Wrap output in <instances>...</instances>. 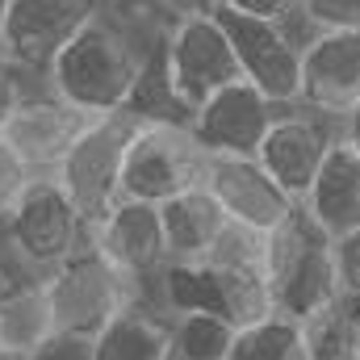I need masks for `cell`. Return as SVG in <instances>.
Masks as SVG:
<instances>
[{"instance_id":"1","label":"cell","mask_w":360,"mask_h":360,"mask_svg":"<svg viewBox=\"0 0 360 360\" xmlns=\"http://www.w3.org/2000/svg\"><path fill=\"white\" fill-rule=\"evenodd\" d=\"M155 38L160 34H151L147 25H139L134 17H126L105 0V8L80 30V38L59 55L46 84L92 117L117 113L126 109L130 92L139 84L143 59Z\"/></svg>"},{"instance_id":"2","label":"cell","mask_w":360,"mask_h":360,"mask_svg":"<svg viewBox=\"0 0 360 360\" xmlns=\"http://www.w3.org/2000/svg\"><path fill=\"white\" fill-rule=\"evenodd\" d=\"M264 276L276 314H289L297 323L327 314L344 297L335 239L306 214L302 201L264 239Z\"/></svg>"},{"instance_id":"3","label":"cell","mask_w":360,"mask_h":360,"mask_svg":"<svg viewBox=\"0 0 360 360\" xmlns=\"http://www.w3.org/2000/svg\"><path fill=\"white\" fill-rule=\"evenodd\" d=\"M214 17L222 21L231 46L239 55L243 80H252L281 109L302 105V55H306V42L314 38V30L302 21V13L293 21H269V17H252V13L218 4Z\"/></svg>"},{"instance_id":"4","label":"cell","mask_w":360,"mask_h":360,"mask_svg":"<svg viewBox=\"0 0 360 360\" xmlns=\"http://www.w3.org/2000/svg\"><path fill=\"white\" fill-rule=\"evenodd\" d=\"M46 297L55 314V331L68 335H101L122 310L143 302V289L126 281L96 248H80L72 260L46 272Z\"/></svg>"},{"instance_id":"5","label":"cell","mask_w":360,"mask_h":360,"mask_svg":"<svg viewBox=\"0 0 360 360\" xmlns=\"http://www.w3.org/2000/svg\"><path fill=\"white\" fill-rule=\"evenodd\" d=\"M205 151L197 147L188 126L168 122H134L122 164V201L168 205L172 197L201 184Z\"/></svg>"},{"instance_id":"6","label":"cell","mask_w":360,"mask_h":360,"mask_svg":"<svg viewBox=\"0 0 360 360\" xmlns=\"http://www.w3.org/2000/svg\"><path fill=\"white\" fill-rule=\"evenodd\" d=\"M130 134H134V117L126 109L96 117L89 130L80 134V143L72 147V155L63 160V168L55 172V180L63 184V193L84 214L89 235H92V226L105 222V214L122 201V164H126Z\"/></svg>"},{"instance_id":"7","label":"cell","mask_w":360,"mask_h":360,"mask_svg":"<svg viewBox=\"0 0 360 360\" xmlns=\"http://www.w3.org/2000/svg\"><path fill=\"white\" fill-rule=\"evenodd\" d=\"M17 252L42 272H55L63 260H72L80 248H89V222L76 210V201L63 193V184L55 176H38L25 197L13 205V214L4 218Z\"/></svg>"},{"instance_id":"8","label":"cell","mask_w":360,"mask_h":360,"mask_svg":"<svg viewBox=\"0 0 360 360\" xmlns=\"http://www.w3.org/2000/svg\"><path fill=\"white\" fill-rule=\"evenodd\" d=\"M101 8L105 0H13L0 46L30 80H46Z\"/></svg>"},{"instance_id":"9","label":"cell","mask_w":360,"mask_h":360,"mask_svg":"<svg viewBox=\"0 0 360 360\" xmlns=\"http://www.w3.org/2000/svg\"><path fill=\"white\" fill-rule=\"evenodd\" d=\"M92 122H96L92 113L76 109L51 84H42V89H30L17 101V109L8 113L0 134L8 139V147L21 155V164L34 176H55Z\"/></svg>"},{"instance_id":"10","label":"cell","mask_w":360,"mask_h":360,"mask_svg":"<svg viewBox=\"0 0 360 360\" xmlns=\"http://www.w3.org/2000/svg\"><path fill=\"white\" fill-rule=\"evenodd\" d=\"M164 51H168V76H172V89L176 96L197 113L214 92L231 89L243 80V68H239V55L222 30V21L214 13L205 17H188L172 25L164 34Z\"/></svg>"},{"instance_id":"11","label":"cell","mask_w":360,"mask_h":360,"mask_svg":"<svg viewBox=\"0 0 360 360\" xmlns=\"http://www.w3.org/2000/svg\"><path fill=\"white\" fill-rule=\"evenodd\" d=\"M335 143H340V117H327L310 105H285L272 122L269 139L260 143L256 160L293 201H306Z\"/></svg>"},{"instance_id":"12","label":"cell","mask_w":360,"mask_h":360,"mask_svg":"<svg viewBox=\"0 0 360 360\" xmlns=\"http://www.w3.org/2000/svg\"><path fill=\"white\" fill-rule=\"evenodd\" d=\"M89 243L126 281H134L143 289V297L151 293V285L160 281V272L168 269L164 214H160V205H147V201H117L105 214V222L92 226Z\"/></svg>"},{"instance_id":"13","label":"cell","mask_w":360,"mask_h":360,"mask_svg":"<svg viewBox=\"0 0 360 360\" xmlns=\"http://www.w3.org/2000/svg\"><path fill=\"white\" fill-rule=\"evenodd\" d=\"M201 188L226 210L231 222L252 226L260 235L276 231L297 210V201L264 172L256 155H205Z\"/></svg>"},{"instance_id":"14","label":"cell","mask_w":360,"mask_h":360,"mask_svg":"<svg viewBox=\"0 0 360 360\" xmlns=\"http://www.w3.org/2000/svg\"><path fill=\"white\" fill-rule=\"evenodd\" d=\"M281 105H272L252 80H239L231 89L214 92L188 122L197 147L205 155H256L269 139Z\"/></svg>"},{"instance_id":"15","label":"cell","mask_w":360,"mask_h":360,"mask_svg":"<svg viewBox=\"0 0 360 360\" xmlns=\"http://www.w3.org/2000/svg\"><path fill=\"white\" fill-rule=\"evenodd\" d=\"M360 101V30H323L302 55V105L344 117Z\"/></svg>"},{"instance_id":"16","label":"cell","mask_w":360,"mask_h":360,"mask_svg":"<svg viewBox=\"0 0 360 360\" xmlns=\"http://www.w3.org/2000/svg\"><path fill=\"white\" fill-rule=\"evenodd\" d=\"M306 214L340 243L360 231V147L340 139L306 193Z\"/></svg>"},{"instance_id":"17","label":"cell","mask_w":360,"mask_h":360,"mask_svg":"<svg viewBox=\"0 0 360 360\" xmlns=\"http://www.w3.org/2000/svg\"><path fill=\"white\" fill-rule=\"evenodd\" d=\"M160 214H164V235H168V264H205L231 226L226 210L201 184L160 205Z\"/></svg>"},{"instance_id":"18","label":"cell","mask_w":360,"mask_h":360,"mask_svg":"<svg viewBox=\"0 0 360 360\" xmlns=\"http://www.w3.org/2000/svg\"><path fill=\"white\" fill-rule=\"evenodd\" d=\"M96 360H176L172 319L147 302H134L96 335Z\"/></svg>"},{"instance_id":"19","label":"cell","mask_w":360,"mask_h":360,"mask_svg":"<svg viewBox=\"0 0 360 360\" xmlns=\"http://www.w3.org/2000/svg\"><path fill=\"white\" fill-rule=\"evenodd\" d=\"M168 34V30H164ZM164 34L151 42L147 59H143V72H139V84L126 101V113L134 122H168V126H188L193 122V109L184 105L172 89V76H168V51H164Z\"/></svg>"},{"instance_id":"20","label":"cell","mask_w":360,"mask_h":360,"mask_svg":"<svg viewBox=\"0 0 360 360\" xmlns=\"http://www.w3.org/2000/svg\"><path fill=\"white\" fill-rule=\"evenodd\" d=\"M51 335H55V314L46 297V276L38 285H25L0 297V348L38 352Z\"/></svg>"},{"instance_id":"21","label":"cell","mask_w":360,"mask_h":360,"mask_svg":"<svg viewBox=\"0 0 360 360\" xmlns=\"http://www.w3.org/2000/svg\"><path fill=\"white\" fill-rule=\"evenodd\" d=\"M231 360H310V335L306 323L289 314H269L260 323L239 327Z\"/></svg>"},{"instance_id":"22","label":"cell","mask_w":360,"mask_h":360,"mask_svg":"<svg viewBox=\"0 0 360 360\" xmlns=\"http://www.w3.org/2000/svg\"><path fill=\"white\" fill-rule=\"evenodd\" d=\"M235 335H239V327L210 310H188V314L172 319L176 360H231Z\"/></svg>"},{"instance_id":"23","label":"cell","mask_w":360,"mask_h":360,"mask_svg":"<svg viewBox=\"0 0 360 360\" xmlns=\"http://www.w3.org/2000/svg\"><path fill=\"white\" fill-rule=\"evenodd\" d=\"M113 8H122L126 17H134L139 25H147L151 34H164L188 17H205L218 8V0H109Z\"/></svg>"},{"instance_id":"24","label":"cell","mask_w":360,"mask_h":360,"mask_svg":"<svg viewBox=\"0 0 360 360\" xmlns=\"http://www.w3.org/2000/svg\"><path fill=\"white\" fill-rule=\"evenodd\" d=\"M34 180L38 176L21 164V155H17V151L8 147V139L0 134V222L13 214V205L25 197V188H30Z\"/></svg>"},{"instance_id":"25","label":"cell","mask_w":360,"mask_h":360,"mask_svg":"<svg viewBox=\"0 0 360 360\" xmlns=\"http://www.w3.org/2000/svg\"><path fill=\"white\" fill-rule=\"evenodd\" d=\"M302 21L323 34V30H360V0H306Z\"/></svg>"},{"instance_id":"26","label":"cell","mask_w":360,"mask_h":360,"mask_svg":"<svg viewBox=\"0 0 360 360\" xmlns=\"http://www.w3.org/2000/svg\"><path fill=\"white\" fill-rule=\"evenodd\" d=\"M34 360H96V340L92 335H68V331H55Z\"/></svg>"},{"instance_id":"27","label":"cell","mask_w":360,"mask_h":360,"mask_svg":"<svg viewBox=\"0 0 360 360\" xmlns=\"http://www.w3.org/2000/svg\"><path fill=\"white\" fill-rule=\"evenodd\" d=\"M30 89H34V84H30V76H25V72L4 55V46H0V126L8 122V113L17 109V101H21Z\"/></svg>"},{"instance_id":"28","label":"cell","mask_w":360,"mask_h":360,"mask_svg":"<svg viewBox=\"0 0 360 360\" xmlns=\"http://www.w3.org/2000/svg\"><path fill=\"white\" fill-rule=\"evenodd\" d=\"M218 4L239 8V13H252V17H269V21H293L306 0H218Z\"/></svg>"},{"instance_id":"29","label":"cell","mask_w":360,"mask_h":360,"mask_svg":"<svg viewBox=\"0 0 360 360\" xmlns=\"http://www.w3.org/2000/svg\"><path fill=\"white\" fill-rule=\"evenodd\" d=\"M335 256H340V281H344V293L360 297V231L335 243Z\"/></svg>"},{"instance_id":"30","label":"cell","mask_w":360,"mask_h":360,"mask_svg":"<svg viewBox=\"0 0 360 360\" xmlns=\"http://www.w3.org/2000/svg\"><path fill=\"white\" fill-rule=\"evenodd\" d=\"M340 139H348L352 147H360V101L340 117Z\"/></svg>"},{"instance_id":"31","label":"cell","mask_w":360,"mask_h":360,"mask_svg":"<svg viewBox=\"0 0 360 360\" xmlns=\"http://www.w3.org/2000/svg\"><path fill=\"white\" fill-rule=\"evenodd\" d=\"M8 8H13V0H0V42H4V25H8Z\"/></svg>"},{"instance_id":"32","label":"cell","mask_w":360,"mask_h":360,"mask_svg":"<svg viewBox=\"0 0 360 360\" xmlns=\"http://www.w3.org/2000/svg\"><path fill=\"white\" fill-rule=\"evenodd\" d=\"M0 360H34V352H13V348H0Z\"/></svg>"},{"instance_id":"33","label":"cell","mask_w":360,"mask_h":360,"mask_svg":"<svg viewBox=\"0 0 360 360\" xmlns=\"http://www.w3.org/2000/svg\"><path fill=\"white\" fill-rule=\"evenodd\" d=\"M356 360H360V340H356Z\"/></svg>"}]
</instances>
